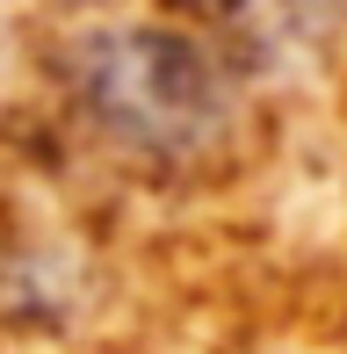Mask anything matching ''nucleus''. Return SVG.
<instances>
[{"label": "nucleus", "mask_w": 347, "mask_h": 354, "mask_svg": "<svg viewBox=\"0 0 347 354\" xmlns=\"http://www.w3.org/2000/svg\"><path fill=\"white\" fill-rule=\"evenodd\" d=\"M66 87L116 152L145 167H196L232 131V80L210 44L181 29L123 22L73 44Z\"/></svg>", "instance_id": "1"}, {"label": "nucleus", "mask_w": 347, "mask_h": 354, "mask_svg": "<svg viewBox=\"0 0 347 354\" xmlns=\"http://www.w3.org/2000/svg\"><path fill=\"white\" fill-rule=\"evenodd\" d=\"M203 8H210L225 29H239V37L275 44V37H290V29H304L319 0H203Z\"/></svg>", "instance_id": "2"}]
</instances>
